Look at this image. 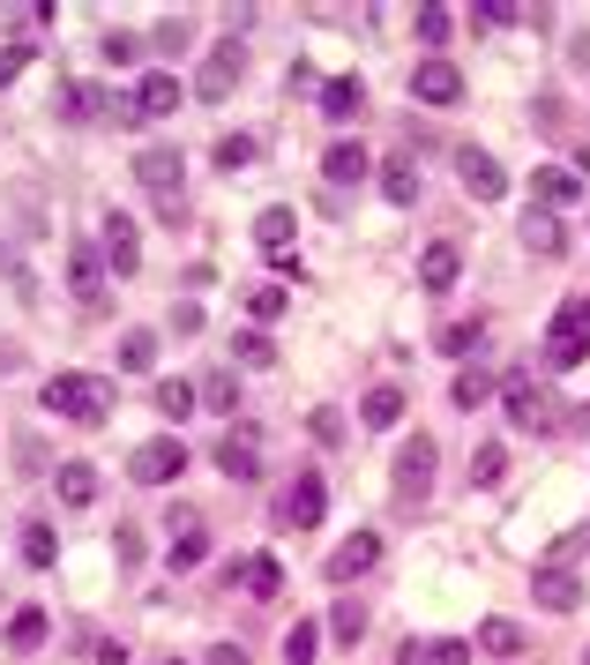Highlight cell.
<instances>
[{"label": "cell", "instance_id": "1", "mask_svg": "<svg viewBox=\"0 0 590 665\" xmlns=\"http://www.w3.org/2000/svg\"><path fill=\"white\" fill-rule=\"evenodd\" d=\"M38 404L53 419H76V426H97V419L113 412V397H105V381H97V375H53L38 389Z\"/></svg>", "mask_w": 590, "mask_h": 665}, {"label": "cell", "instance_id": "2", "mask_svg": "<svg viewBox=\"0 0 590 665\" xmlns=\"http://www.w3.org/2000/svg\"><path fill=\"white\" fill-rule=\"evenodd\" d=\"M546 359L553 367H583L590 359V299H560V314L546 330Z\"/></svg>", "mask_w": 590, "mask_h": 665}, {"label": "cell", "instance_id": "3", "mask_svg": "<svg viewBox=\"0 0 590 665\" xmlns=\"http://www.w3.org/2000/svg\"><path fill=\"white\" fill-rule=\"evenodd\" d=\"M531 606H546V614H583V576H576L568 561H539V569H531Z\"/></svg>", "mask_w": 590, "mask_h": 665}, {"label": "cell", "instance_id": "4", "mask_svg": "<svg viewBox=\"0 0 590 665\" xmlns=\"http://www.w3.org/2000/svg\"><path fill=\"white\" fill-rule=\"evenodd\" d=\"M322 516H329V486H322V471H299L292 494L277 501V524H285V531H314Z\"/></svg>", "mask_w": 590, "mask_h": 665}, {"label": "cell", "instance_id": "5", "mask_svg": "<svg viewBox=\"0 0 590 665\" xmlns=\"http://www.w3.org/2000/svg\"><path fill=\"white\" fill-rule=\"evenodd\" d=\"M180 471H187V449H180L172 434H158V442H142V449L127 457V479H135V486H172Z\"/></svg>", "mask_w": 590, "mask_h": 665}, {"label": "cell", "instance_id": "6", "mask_svg": "<svg viewBox=\"0 0 590 665\" xmlns=\"http://www.w3.org/2000/svg\"><path fill=\"white\" fill-rule=\"evenodd\" d=\"M433 463H441L433 434H412V442L396 449V494H404V501H426V494H433Z\"/></svg>", "mask_w": 590, "mask_h": 665}, {"label": "cell", "instance_id": "7", "mask_svg": "<svg viewBox=\"0 0 590 665\" xmlns=\"http://www.w3.org/2000/svg\"><path fill=\"white\" fill-rule=\"evenodd\" d=\"M135 180L158 195V203H180V180H187V158L172 150V142H150L142 158H135Z\"/></svg>", "mask_w": 590, "mask_h": 665}, {"label": "cell", "instance_id": "8", "mask_svg": "<svg viewBox=\"0 0 590 665\" xmlns=\"http://www.w3.org/2000/svg\"><path fill=\"white\" fill-rule=\"evenodd\" d=\"M456 180L471 187V203H494V195H508V172H501V158L494 150H456Z\"/></svg>", "mask_w": 590, "mask_h": 665}, {"label": "cell", "instance_id": "9", "mask_svg": "<svg viewBox=\"0 0 590 665\" xmlns=\"http://www.w3.org/2000/svg\"><path fill=\"white\" fill-rule=\"evenodd\" d=\"M105 262H113V277H135L142 270V232H135V217L127 209H105Z\"/></svg>", "mask_w": 590, "mask_h": 665}, {"label": "cell", "instance_id": "10", "mask_svg": "<svg viewBox=\"0 0 590 665\" xmlns=\"http://www.w3.org/2000/svg\"><path fill=\"white\" fill-rule=\"evenodd\" d=\"M568 203H583V180H576L568 165H539L531 172V209H553V217H560Z\"/></svg>", "mask_w": 590, "mask_h": 665}, {"label": "cell", "instance_id": "11", "mask_svg": "<svg viewBox=\"0 0 590 665\" xmlns=\"http://www.w3.org/2000/svg\"><path fill=\"white\" fill-rule=\"evenodd\" d=\"M232 83H240V45L224 38L210 60H203V76H195V98H203V105H217V98H232Z\"/></svg>", "mask_w": 590, "mask_h": 665}, {"label": "cell", "instance_id": "12", "mask_svg": "<svg viewBox=\"0 0 590 665\" xmlns=\"http://www.w3.org/2000/svg\"><path fill=\"white\" fill-rule=\"evenodd\" d=\"M412 98H419V105H456V98H464V76H456L449 60H419V68H412Z\"/></svg>", "mask_w": 590, "mask_h": 665}, {"label": "cell", "instance_id": "13", "mask_svg": "<svg viewBox=\"0 0 590 665\" xmlns=\"http://www.w3.org/2000/svg\"><path fill=\"white\" fill-rule=\"evenodd\" d=\"M501 397H508V419H516V426H553V419H560L553 412V397L539 389V381H523V375H508Z\"/></svg>", "mask_w": 590, "mask_h": 665}, {"label": "cell", "instance_id": "14", "mask_svg": "<svg viewBox=\"0 0 590 665\" xmlns=\"http://www.w3.org/2000/svg\"><path fill=\"white\" fill-rule=\"evenodd\" d=\"M381 561V531H351V539L329 553V583H351V576H367Z\"/></svg>", "mask_w": 590, "mask_h": 665}, {"label": "cell", "instance_id": "15", "mask_svg": "<svg viewBox=\"0 0 590 665\" xmlns=\"http://www.w3.org/2000/svg\"><path fill=\"white\" fill-rule=\"evenodd\" d=\"M68 285H76L83 307H105V254H97V248H76V254H68Z\"/></svg>", "mask_w": 590, "mask_h": 665}, {"label": "cell", "instance_id": "16", "mask_svg": "<svg viewBox=\"0 0 590 665\" xmlns=\"http://www.w3.org/2000/svg\"><path fill=\"white\" fill-rule=\"evenodd\" d=\"M292 232H299V217L285 203H269L262 217H254V248L269 254V262H277V254H292Z\"/></svg>", "mask_w": 590, "mask_h": 665}, {"label": "cell", "instance_id": "17", "mask_svg": "<svg viewBox=\"0 0 590 665\" xmlns=\"http://www.w3.org/2000/svg\"><path fill=\"white\" fill-rule=\"evenodd\" d=\"M322 180H329V187H359V180H367V150H359L351 135L329 142V150H322Z\"/></svg>", "mask_w": 590, "mask_h": 665}, {"label": "cell", "instance_id": "18", "mask_svg": "<svg viewBox=\"0 0 590 665\" xmlns=\"http://www.w3.org/2000/svg\"><path fill=\"white\" fill-rule=\"evenodd\" d=\"M165 561L180 569V576L210 561V531H203V516H187V508H180V539H172V553H165Z\"/></svg>", "mask_w": 590, "mask_h": 665}, {"label": "cell", "instance_id": "19", "mask_svg": "<svg viewBox=\"0 0 590 665\" xmlns=\"http://www.w3.org/2000/svg\"><path fill=\"white\" fill-rule=\"evenodd\" d=\"M180 98H187V90H180V76H142V83H135L142 121H165V113H180Z\"/></svg>", "mask_w": 590, "mask_h": 665}, {"label": "cell", "instance_id": "20", "mask_svg": "<svg viewBox=\"0 0 590 665\" xmlns=\"http://www.w3.org/2000/svg\"><path fill=\"white\" fill-rule=\"evenodd\" d=\"M456 277H464V254L449 248V240H433V248L419 254V285H426V291H449Z\"/></svg>", "mask_w": 590, "mask_h": 665}, {"label": "cell", "instance_id": "21", "mask_svg": "<svg viewBox=\"0 0 590 665\" xmlns=\"http://www.w3.org/2000/svg\"><path fill=\"white\" fill-rule=\"evenodd\" d=\"M381 195H389V203H419V165H412V150H389V158H381Z\"/></svg>", "mask_w": 590, "mask_h": 665}, {"label": "cell", "instance_id": "22", "mask_svg": "<svg viewBox=\"0 0 590 665\" xmlns=\"http://www.w3.org/2000/svg\"><path fill=\"white\" fill-rule=\"evenodd\" d=\"M217 471H224V479H254V471H262V449H254L247 434H224V442H217Z\"/></svg>", "mask_w": 590, "mask_h": 665}, {"label": "cell", "instance_id": "23", "mask_svg": "<svg viewBox=\"0 0 590 665\" xmlns=\"http://www.w3.org/2000/svg\"><path fill=\"white\" fill-rule=\"evenodd\" d=\"M449 31H456V8L426 0V8H419V45H426V60H441V45H449Z\"/></svg>", "mask_w": 590, "mask_h": 665}, {"label": "cell", "instance_id": "24", "mask_svg": "<svg viewBox=\"0 0 590 665\" xmlns=\"http://www.w3.org/2000/svg\"><path fill=\"white\" fill-rule=\"evenodd\" d=\"M523 248H531V254H560V248H568V232H560L553 209H531V217H523Z\"/></svg>", "mask_w": 590, "mask_h": 665}, {"label": "cell", "instance_id": "25", "mask_svg": "<svg viewBox=\"0 0 590 665\" xmlns=\"http://www.w3.org/2000/svg\"><path fill=\"white\" fill-rule=\"evenodd\" d=\"M53 486H60L68 508H90V501H97V471H90V463H60V471H53Z\"/></svg>", "mask_w": 590, "mask_h": 665}, {"label": "cell", "instance_id": "26", "mask_svg": "<svg viewBox=\"0 0 590 665\" xmlns=\"http://www.w3.org/2000/svg\"><path fill=\"white\" fill-rule=\"evenodd\" d=\"M45 606H15V614H8V651H38L45 643Z\"/></svg>", "mask_w": 590, "mask_h": 665}, {"label": "cell", "instance_id": "27", "mask_svg": "<svg viewBox=\"0 0 590 665\" xmlns=\"http://www.w3.org/2000/svg\"><path fill=\"white\" fill-rule=\"evenodd\" d=\"M494 389H501V381H494V375H478V367H464V375L449 381V404H456V412H478V404H486Z\"/></svg>", "mask_w": 590, "mask_h": 665}, {"label": "cell", "instance_id": "28", "mask_svg": "<svg viewBox=\"0 0 590 665\" xmlns=\"http://www.w3.org/2000/svg\"><path fill=\"white\" fill-rule=\"evenodd\" d=\"M478 651H494V658H516V651H523V628L501 621V614H494V621H478Z\"/></svg>", "mask_w": 590, "mask_h": 665}, {"label": "cell", "instance_id": "29", "mask_svg": "<svg viewBox=\"0 0 590 665\" xmlns=\"http://www.w3.org/2000/svg\"><path fill=\"white\" fill-rule=\"evenodd\" d=\"M359 419H367V426H396V419H404V389H389V381H381V389H367Z\"/></svg>", "mask_w": 590, "mask_h": 665}, {"label": "cell", "instance_id": "30", "mask_svg": "<svg viewBox=\"0 0 590 665\" xmlns=\"http://www.w3.org/2000/svg\"><path fill=\"white\" fill-rule=\"evenodd\" d=\"M277 583H285V569H277L269 553H254L247 569H240V591H247V598H277Z\"/></svg>", "mask_w": 590, "mask_h": 665}, {"label": "cell", "instance_id": "31", "mask_svg": "<svg viewBox=\"0 0 590 665\" xmlns=\"http://www.w3.org/2000/svg\"><path fill=\"white\" fill-rule=\"evenodd\" d=\"M120 367H127V375H150V367H158V336H150V330H127L120 336Z\"/></svg>", "mask_w": 590, "mask_h": 665}, {"label": "cell", "instance_id": "32", "mask_svg": "<svg viewBox=\"0 0 590 665\" xmlns=\"http://www.w3.org/2000/svg\"><path fill=\"white\" fill-rule=\"evenodd\" d=\"M359 105H367V90H359V76H344V83H329V90H322V113H329V121H351Z\"/></svg>", "mask_w": 590, "mask_h": 665}, {"label": "cell", "instance_id": "33", "mask_svg": "<svg viewBox=\"0 0 590 665\" xmlns=\"http://www.w3.org/2000/svg\"><path fill=\"white\" fill-rule=\"evenodd\" d=\"M195 404H203V389H195V381H180V375L158 381V412H165V419H187Z\"/></svg>", "mask_w": 590, "mask_h": 665}, {"label": "cell", "instance_id": "34", "mask_svg": "<svg viewBox=\"0 0 590 665\" xmlns=\"http://www.w3.org/2000/svg\"><path fill=\"white\" fill-rule=\"evenodd\" d=\"M314 658H322V628L292 621V635H285V665H314Z\"/></svg>", "mask_w": 590, "mask_h": 665}, {"label": "cell", "instance_id": "35", "mask_svg": "<svg viewBox=\"0 0 590 665\" xmlns=\"http://www.w3.org/2000/svg\"><path fill=\"white\" fill-rule=\"evenodd\" d=\"M53 553H60L53 524H23V561H31V569H53Z\"/></svg>", "mask_w": 590, "mask_h": 665}, {"label": "cell", "instance_id": "36", "mask_svg": "<svg viewBox=\"0 0 590 665\" xmlns=\"http://www.w3.org/2000/svg\"><path fill=\"white\" fill-rule=\"evenodd\" d=\"M90 113H105V98H97V90H83V83L60 90V121H90Z\"/></svg>", "mask_w": 590, "mask_h": 665}, {"label": "cell", "instance_id": "37", "mask_svg": "<svg viewBox=\"0 0 590 665\" xmlns=\"http://www.w3.org/2000/svg\"><path fill=\"white\" fill-rule=\"evenodd\" d=\"M501 471H508V449H501V442H486V449L471 457V486H494Z\"/></svg>", "mask_w": 590, "mask_h": 665}, {"label": "cell", "instance_id": "38", "mask_svg": "<svg viewBox=\"0 0 590 665\" xmlns=\"http://www.w3.org/2000/svg\"><path fill=\"white\" fill-rule=\"evenodd\" d=\"M478 336H486V322H441V336H433V344H441V352L456 359V352H471Z\"/></svg>", "mask_w": 590, "mask_h": 665}, {"label": "cell", "instance_id": "39", "mask_svg": "<svg viewBox=\"0 0 590 665\" xmlns=\"http://www.w3.org/2000/svg\"><path fill=\"white\" fill-rule=\"evenodd\" d=\"M329 635H337L344 651H351V643L367 635V614H359V606H329Z\"/></svg>", "mask_w": 590, "mask_h": 665}, {"label": "cell", "instance_id": "40", "mask_svg": "<svg viewBox=\"0 0 590 665\" xmlns=\"http://www.w3.org/2000/svg\"><path fill=\"white\" fill-rule=\"evenodd\" d=\"M203 404H210V412H240V381L210 375V381H203Z\"/></svg>", "mask_w": 590, "mask_h": 665}, {"label": "cell", "instance_id": "41", "mask_svg": "<svg viewBox=\"0 0 590 665\" xmlns=\"http://www.w3.org/2000/svg\"><path fill=\"white\" fill-rule=\"evenodd\" d=\"M247 314H254V322H277V314H285V285H262V291H247Z\"/></svg>", "mask_w": 590, "mask_h": 665}, {"label": "cell", "instance_id": "42", "mask_svg": "<svg viewBox=\"0 0 590 665\" xmlns=\"http://www.w3.org/2000/svg\"><path fill=\"white\" fill-rule=\"evenodd\" d=\"M187 45H195V23L165 15V23H158V53H187Z\"/></svg>", "mask_w": 590, "mask_h": 665}, {"label": "cell", "instance_id": "43", "mask_svg": "<svg viewBox=\"0 0 590 665\" xmlns=\"http://www.w3.org/2000/svg\"><path fill=\"white\" fill-rule=\"evenodd\" d=\"M23 68H31V38H15V45H0V90L15 83V76H23Z\"/></svg>", "mask_w": 590, "mask_h": 665}, {"label": "cell", "instance_id": "44", "mask_svg": "<svg viewBox=\"0 0 590 665\" xmlns=\"http://www.w3.org/2000/svg\"><path fill=\"white\" fill-rule=\"evenodd\" d=\"M217 165H224V172L254 165V142H247V135H224V142H217Z\"/></svg>", "mask_w": 590, "mask_h": 665}, {"label": "cell", "instance_id": "45", "mask_svg": "<svg viewBox=\"0 0 590 665\" xmlns=\"http://www.w3.org/2000/svg\"><path fill=\"white\" fill-rule=\"evenodd\" d=\"M232 359H247V367H269V336H262V330L232 336Z\"/></svg>", "mask_w": 590, "mask_h": 665}, {"label": "cell", "instance_id": "46", "mask_svg": "<svg viewBox=\"0 0 590 665\" xmlns=\"http://www.w3.org/2000/svg\"><path fill=\"white\" fill-rule=\"evenodd\" d=\"M135 53H142V45L127 38V31H105V60H113V68H135Z\"/></svg>", "mask_w": 590, "mask_h": 665}, {"label": "cell", "instance_id": "47", "mask_svg": "<svg viewBox=\"0 0 590 665\" xmlns=\"http://www.w3.org/2000/svg\"><path fill=\"white\" fill-rule=\"evenodd\" d=\"M105 121H113V127H135V121H142V105H135V98H113V90H105Z\"/></svg>", "mask_w": 590, "mask_h": 665}, {"label": "cell", "instance_id": "48", "mask_svg": "<svg viewBox=\"0 0 590 665\" xmlns=\"http://www.w3.org/2000/svg\"><path fill=\"white\" fill-rule=\"evenodd\" d=\"M433 665H471V643L464 635H441V643H433Z\"/></svg>", "mask_w": 590, "mask_h": 665}, {"label": "cell", "instance_id": "49", "mask_svg": "<svg viewBox=\"0 0 590 665\" xmlns=\"http://www.w3.org/2000/svg\"><path fill=\"white\" fill-rule=\"evenodd\" d=\"M113 553L135 569V561H142V531H135V524H120V531H113Z\"/></svg>", "mask_w": 590, "mask_h": 665}, {"label": "cell", "instance_id": "50", "mask_svg": "<svg viewBox=\"0 0 590 665\" xmlns=\"http://www.w3.org/2000/svg\"><path fill=\"white\" fill-rule=\"evenodd\" d=\"M471 15H478V23H516V15H523V8H516V0H478V8H471Z\"/></svg>", "mask_w": 590, "mask_h": 665}, {"label": "cell", "instance_id": "51", "mask_svg": "<svg viewBox=\"0 0 590 665\" xmlns=\"http://www.w3.org/2000/svg\"><path fill=\"white\" fill-rule=\"evenodd\" d=\"M314 442H329V449H337V442H344V412H314Z\"/></svg>", "mask_w": 590, "mask_h": 665}, {"label": "cell", "instance_id": "52", "mask_svg": "<svg viewBox=\"0 0 590 665\" xmlns=\"http://www.w3.org/2000/svg\"><path fill=\"white\" fill-rule=\"evenodd\" d=\"M396 665H433V643H419V635H404V643H396Z\"/></svg>", "mask_w": 590, "mask_h": 665}, {"label": "cell", "instance_id": "53", "mask_svg": "<svg viewBox=\"0 0 590 665\" xmlns=\"http://www.w3.org/2000/svg\"><path fill=\"white\" fill-rule=\"evenodd\" d=\"M210 665H247V651H240V643H217V651H210Z\"/></svg>", "mask_w": 590, "mask_h": 665}, {"label": "cell", "instance_id": "54", "mask_svg": "<svg viewBox=\"0 0 590 665\" xmlns=\"http://www.w3.org/2000/svg\"><path fill=\"white\" fill-rule=\"evenodd\" d=\"M158 665H180V658H158Z\"/></svg>", "mask_w": 590, "mask_h": 665}, {"label": "cell", "instance_id": "55", "mask_svg": "<svg viewBox=\"0 0 590 665\" xmlns=\"http://www.w3.org/2000/svg\"><path fill=\"white\" fill-rule=\"evenodd\" d=\"M583 665H590V651H583Z\"/></svg>", "mask_w": 590, "mask_h": 665}]
</instances>
